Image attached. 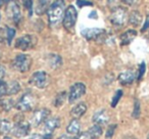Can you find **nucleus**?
<instances>
[{
	"mask_svg": "<svg viewBox=\"0 0 149 139\" xmlns=\"http://www.w3.org/2000/svg\"><path fill=\"white\" fill-rule=\"evenodd\" d=\"M60 126V119L57 117H52V118H48L47 120L44 122L43 126V137L45 139H51L52 134L57 128Z\"/></svg>",
	"mask_w": 149,
	"mask_h": 139,
	"instance_id": "obj_11",
	"label": "nucleus"
},
{
	"mask_svg": "<svg viewBox=\"0 0 149 139\" xmlns=\"http://www.w3.org/2000/svg\"><path fill=\"white\" fill-rule=\"evenodd\" d=\"M21 91V85L17 81H11L7 83V95H15Z\"/></svg>",
	"mask_w": 149,
	"mask_h": 139,
	"instance_id": "obj_26",
	"label": "nucleus"
},
{
	"mask_svg": "<svg viewBox=\"0 0 149 139\" xmlns=\"http://www.w3.org/2000/svg\"><path fill=\"white\" fill-rule=\"evenodd\" d=\"M36 43H37V39H36L35 36L26 34V35L21 36L15 40V47L17 49L22 50V51H27V50H30L35 47Z\"/></svg>",
	"mask_w": 149,
	"mask_h": 139,
	"instance_id": "obj_9",
	"label": "nucleus"
},
{
	"mask_svg": "<svg viewBox=\"0 0 149 139\" xmlns=\"http://www.w3.org/2000/svg\"><path fill=\"white\" fill-rule=\"evenodd\" d=\"M77 4L79 7H84V6H92L93 3L90 0H77Z\"/></svg>",
	"mask_w": 149,
	"mask_h": 139,
	"instance_id": "obj_36",
	"label": "nucleus"
},
{
	"mask_svg": "<svg viewBox=\"0 0 149 139\" xmlns=\"http://www.w3.org/2000/svg\"><path fill=\"white\" fill-rule=\"evenodd\" d=\"M5 95H7V83L0 80V98Z\"/></svg>",
	"mask_w": 149,
	"mask_h": 139,
	"instance_id": "obj_31",
	"label": "nucleus"
},
{
	"mask_svg": "<svg viewBox=\"0 0 149 139\" xmlns=\"http://www.w3.org/2000/svg\"><path fill=\"white\" fill-rule=\"evenodd\" d=\"M49 82L50 78L45 71H38L31 76L29 83L38 89H44L49 85Z\"/></svg>",
	"mask_w": 149,
	"mask_h": 139,
	"instance_id": "obj_8",
	"label": "nucleus"
},
{
	"mask_svg": "<svg viewBox=\"0 0 149 139\" xmlns=\"http://www.w3.org/2000/svg\"><path fill=\"white\" fill-rule=\"evenodd\" d=\"M50 4V0H37V3H36L35 11L38 15H42L44 13H47L48 8H49Z\"/></svg>",
	"mask_w": 149,
	"mask_h": 139,
	"instance_id": "obj_20",
	"label": "nucleus"
},
{
	"mask_svg": "<svg viewBox=\"0 0 149 139\" xmlns=\"http://www.w3.org/2000/svg\"><path fill=\"white\" fill-rule=\"evenodd\" d=\"M145 72H146V64L145 61H142L139 66V70H138V75H137V80L138 81H141L142 78L144 77Z\"/></svg>",
	"mask_w": 149,
	"mask_h": 139,
	"instance_id": "obj_30",
	"label": "nucleus"
},
{
	"mask_svg": "<svg viewBox=\"0 0 149 139\" xmlns=\"http://www.w3.org/2000/svg\"><path fill=\"white\" fill-rule=\"evenodd\" d=\"M86 93V85L82 82H77L70 86L68 94V99L70 103H74L79 100Z\"/></svg>",
	"mask_w": 149,
	"mask_h": 139,
	"instance_id": "obj_10",
	"label": "nucleus"
},
{
	"mask_svg": "<svg viewBox=\"0 0 149 139\" xmlns=\"http://www.w3.org/2000/svg\"><path fill=\"white\" fill-rule=\"evenodd\" d=\"M48 64L52 68H58L62 64V58L60 55L55 53H51L48 55Z\"/></svg>",
	"mask_w": 149,
	"mask_h": 139,
	"instance_id": "obj_22",
	"label": "nucleus"
},
{
	"mask_svg": "<svg viewBox=\"0 0 149 139\" xmlns=\"http://www.w3.org/2000/svg\"><path fill=\"white\" fill-rule=\"evenodd\" d=\"M88 132H89L91 139H98L101 137L102 133H103V130H102V127L100 126V125L94 124L92 127H90Z\"/></svg>",
	"mask_w": 149,
	"mask_h": 139,
	"instance_id": "obj_23",
	"label": "nucleus"
},
{
	"mask_svg": "<svg viewBox=\"0 0 149 139\" xmlns=\"http://www.w3.org/2000/svg\"><path fill=\"white\" fill-rule=\"evenodd\" d=\"M0 42H7V27L0 28Z\"/></svg>",
	"mask_w": 149,
	"mask_h": 139,
	"instance_id": "obj_34",
	"label": "nucleus"
},
{
	"mask_svg": "<svg viewBox=\"0 0 149 139\" xmlns=\"http://www.w3.org/2000/svg\"><path fill=\"white\" fill-rule=\"evenodd\" d=\"M86 112H87V104L85 102H80L70 110V114L72 119H80L86 114Z\"/></svg>",
	"mask_w": 149,
	"mask_h": 139,
	"instance_id": "obj_18",
	"label": "nucleus"
},
{
	"mask_svg": "<svg viewBox=\"0 0 149 139\" xmlns=\"http://www.w3.org/2000/svg\"><path fill=\"white\" fill-rule=\"evenodd\" d=\"M88 17H90V19H96L97 17V13H96V11H91V13H89V15Z\"/></svg>",
	"mask_w": 149,
	"mask_h": 139,
	"instance_id": "obj_41",
	"label": "nucleus"
},
{
	"mask_svg": "<svg viewBox=\"0 0 149 139\" xmlns=\"http://www.w3.org/2000/svg\"><path fill=\"white\" fill-rule=\"evenodd\" d=\"M141 115V104L138 99L134 100V106H133V112L132 117L134 119H139Z\"/></svg>",
	"mask_w": 149,
	"mask_h": 139,
	"instance_id": "obj_28",
	"label": "nucleus"
},
{
	"mask_svg": "<svg viewBox=\"0 0 149 139\" xmlns=\"http://www.w3.org/2000/svg\"><path fill=\"white\" fill-rule=\"evenodd\" d=\"M57 139H72V138L70 137V135H68V134H63V135H61L60 137H58Z\"/></svg>",
	"mask_w": 149,
	"mask_h": 139,
	"instance_id": "obj_42",
	"label": "nucleus"
},
{
	"mask_svg": "<svg viewBox=\"0 0 149 139\" xmlns=\"http://www.w3.org/2000/svg\"><path fill=\"white\" fill-rule=\"evenodd\" d=\"M72 139H91V137H90V134L88 131H83V132H80L77 135H74V137Z\"/></svg>",
	"mask_w": 149,
	"mask_h": 139,
	"instance_id": "obj_33",
	"label": "nucleus"
},
{
	"mask_svg": "<svg viewBox=\"0 0 149 139\" xmlns=\"http://www.w3.org/2000/svg\"><path fill=\"white\" fill-rule=\"evenodd\" d=\"M24 6L27 8V10L29 11V13L31 15L32 13V7H33V0H23Z\"/></svg>",
	"mask_w": 149,
	"mask_h": 139,
	"instance_id": "obj_37",
	"label": "nucleus"
},
{
	"mask_svg": "<svg viewBox=\"0 0 149 139\" xmlns=\"http://www.w3.org/2000/svg\"><path fill=\"white\" fill-rule=\"evenodd\" d=\"M32 62L33 60L29 54L19 53L13 57V61H11V66L13 70L19 72V73H27L31 68Z\"/></svg>",
	"mask_w": 149,
	"mask_h": 139,
	"instance_id": "obj_3",
	"label": "nucleus"
},
{
	"mask_svg": "<svg viewBox=\"0 0 149 139\" xmlns=\"http://www.w3.org/2000/svg\"><path fill=\"white\" fill-rule=\"evenodd\" d=\"M137 78L136 73L132 70H127V71H124L118 75V80L120 82V84L124 86L127 85H131L133 82L135 81V79Z\"/></svg>",
	"mask_w": 149,
	"mask_h": 139,
	"instance_id": "obj_14",
	"label": "nucleus"
},
{
	"mask_svg": "<svg viewBox=\"0 0 149 139\" xmlns=\"http://www.w3.org/2000/svg\"><path fill=\"white\" fill-rule=\"evenodd\" d=\"M128 22L131 26H133L134 28H137L139 26L142 25L143 22V15L140 13L139 10H132L129 13V17H128Z\"/></svg>",
	"mask_w": 149,
	"mask_h": 139,
	"instance_id": "obj_17",
	"label": "nucleus"
},
{
	"mask_svg": "<svg viewBox=\"0 0 149 139\" xmlns=\"http://www.w3.org/2000/svg\"><path fill=\"white\" fill-rule=\"evenodd\" d=\"M129 17V13L127 8L123 6H118L116 8L111 9V13H110V23L116 27H123L125 24L127 23Z\"/></svg>",
	"mask_w": 149,
	"mask_h": 139,
	"instance_id": "obj_5",
	"label": "nucleus"
},
{
	"mask_svg": "<svg viewBox=\"0 0 149 139\" xmlns=\"http://www.w3.org/2000/svg\"><path fill=\"white\" fill-rule=\"evenodd\" d=\"M128 139H137L136 137H134V136H131V137H129Z\"/></svg>",
	"mask_w": 149,
	"mask_h": 139,
	"instance_id": "obj_43",
	"label": "nucleus"
},
{
	"mask_svg": "<svg viewBox=\"0 0 149 139\" xmlns=\"http://www.w3.org/2000/svg\"><path fill=\"white\" fill-rule=\"evenodd\" d=\"M110 118H109V115H108L107 110H99L97 112H94L93 117H92V121H93L94 124H97V125H105L109 122Z\"/></svg>",
	"mask_w": 149,
	"mask_h": 139,
	"instance_id": "obj_15",
	"label": "nucleus"
},
{
	"mask_svg": "<svg viewBox=\"0 0 149 139\" xmlns=\"http://www.w3.org/2000/svg\"><path fill=\"white\" fill-rule=\"evenodd\" d=\"M5 77V68L4 66H0V80H3Z\"/></svg>",
	"mask_w": 149,
	"mask_h": 139,
	"instance_id": "obj_39",
	"label": "nucleus"
},
{
	"mask_svg": "<svg viewBox=\"0 0 149 139\" xmlns=\"http://www.w3.org/2000/svg\"><path fill=\"white\" fill-rule=\"evenodd\" d=\"M50 115V110L45 108H38V110H34L33 115H32V118H31V125L35 127L40 126L41 124H43L46 120L48 119Z\"/></svg>",
	"mask_w": 149,
	"mask_h": 139,
	"instance_id": "obj_13",
	"label": "nucleus"
},
{
	"mask_svg": "<svg viewBox=\"0 0 149 139\" xmlns=\"http://www.w3.org/2000/svg\"><path fill=\"white\" fill-rule=\"evenodd\" d=\"M141 2V0H123V3H125L128 6H136Z\"/></svg>",
	"mask_w": 149,
	"mask_h": 139,
	"instance_id": "obj_38",
	"label": "nucleus"
},
{
	"mask_svg": "<svg viewBox=\"0 0 149 139\" xmlns=\"http://www.w3.org/2000/svg\"><path fill=\"white\" fill-rule=\"evenodd\" d=\"M13 106H15V104L11 98H0V108L3 112H9Z\"/></svg>",
	"mask_w": 149,
	"mask_h": 139,
	"instance_id": "obj_25",
	"label": "nucleus"
},
{
	"mask_svg": "<svg viewBox=\"0 0 149 139\" xmlns=\"http://www.w3.org/2000/svg\"><path fill=\"white\" fill-rule=\"evenodd\" d=\"M15 36V30L13 29V28L7 27V44H8V45L11 44Z\"/></svg>",
	"mask_w": 149,
	"mask_h": 139,
	"instance_id": "obj_32",
	"label": "nucleus"
},
{
	"mask_svg": "<svg viewBox=\"0 0 149 139\" xmlns=\"http://www.w3.org/2000/svg\"><path fill=\"white\" fill-rule=\"evenodd\" d=\"M82 36L88 41H104L107 37V33L100 28H88L81 32Z\"/></svg>",
	"mask_w": 149,
	"mask_h": 139,
	"instance_id": "obj_7",
	"label": "nucleus"
},
{
	"mask_svg": "<svg viewBox=\"0 0 149 139\" xmlns=\"http://www.w3.org/2000/svg\"><path fill=\"white\" fill-rule=\"evenodd\" d=\"M36 104H37V97L35 96V94L32 93L31 91H27L17 100V102L15 103V108L23 112H31L32 110H34Z\"/></svg>",
	"mask_w": 149,
	"mask_h": 139,
	"instance_id": "obj_2",
	"label": "nucleus"
},
{
	"mask_svg": "<svg viewBox=\"0 0 149 139\" xmlns=\"http://www.w3.org/2000/svg\"><path fill=\"white\" fill-rule=\"evenodd\" d=\"M6 15L15 26H19L23 21V15H22V9L19 2L15 0H10L7 2L6 5Z\"/></svg>",
	"mask_w": 149,
	"mask_h": 139,
	"instance_id": "obj_4",
	"label": "nucleus"
},
{
	"mask_svg": "<svg viewBox=\"0 0 149 139\" xmlns=\"http://www.w3.org/2000/svg\"><path fill=\"white\" fill-rule=\"evenodd\" d=\"M123 95H124V92H123L122 89L116 90V93H114V95H113V97H112V99H111V102H110L111 108H116V106L118 105V103L120 102V100L122 99Z\"/></svg>",
	"mask_w": 149,
	"mask_h": 139,
	"instance_id": "obj_27",
	"label": "nucleus"
},
{
	"mask_svg": "<svg viewBox=\"0 0 149 139\" xmlns=\"http://www.w3.org/2000/svg\"><path fill=\"white\" fill-rule=\"evenodd\" d=\"M3 1H5V2L7 3V2H8V1H10V0H3Z\"/></svg>",
	"mask_w": 149,
	"mask_h": 139,
	"instance_id": "obj_45",
	"label": "nucleus"
},
{
	"mask_svg": "<svg viewBox=\"0 0 149 139\" xmlns=\"http://www.w3.org/2000/svg\"><path fill=\"white\" fill-rule=\"evenodd\" d=\"M2 1H3V0H0V5H1V2H2Z\"/></svg>",
	"mask_w": 149,
	"mask_h": 139,
	"instance_id": "obj_46",
	"label": "nucleus"
},
{
	"mask_svg": "<svg viewBox=\"0 0 149 139\" xmlns=\"http://www.w3.org/2000/svg\"><path fill=\"white\" fill-rule=\"evenodd\" d=\"M78 19V11L76 9V7L70 5L66 7L65 13H64L63 19H62V25L63 28L68 32H74V26L77 23Z\"/></svg>",
	"mask_w": 149,
	"mask_h": 139,
	"instance_id": "obj_6",
	"label": "nucleus"
},
{
	"mask_svg": "<svg viewBox=\"0 0 149 139\" xmlns=\"http://www.w3.org/2000/svg\"><path fill=\"white\" fill-rule=\"evenodd\" d=\"M3 139H11L10 137H8V136H4L3 137Z\"/></svg>",
	"mask_w": 149,
	"mask_h": 139,
	"instance_id": "obj_44",
	"label": "nucleus"
},
{
	"mask_svg": "<svg viewBox=\"0 0 149 139\" xmlns=\"http://www.w3.org/2000/svg\"><path fill=\"white\" fill-rule=\"evenodd\" d=\"M65 13V2L64 0H54L50 4L47 11L48 24L51 27H57L63 19Z\"/></svg>",
	"mask_w": 149,
	"mask_h": 139,
	"instance_id": "obj_1",
	"label": "nucleus"
},
{
	"mask_svg": "<svg viewBox=\"0 0 149 139\" xmlns=\"http://www.w3.org/2000/svg\"><path fill=\"white\" fill-rule=\"evenodd\" d=\"M80 132H81V123L79 119H72L66 127V133L72 136V135H77Z\"/></svg>",
	"mask_w": 149,
	"mask_h": 139,
	"instance_id": "obj_19",
	"label": "nucleus"
},
{
	"mask_svg": "<svg viewBox=\"0 0 149 139\" xmlns=\"http://www.w3.org/2000/svg\"><path fill=\"white\" fill-rule=\"evenodd\" d=\"M123 2V0H107V5L110 9H113L116 7L120 6V4Z\"/></svg>",
	"mask_w": 149,
	"mask_h": 139,
	"instance_id": "obj_35",
	"label": "nucleus"
},
{
	"mask_svg": "<svg viewBox=\"0 0 149 139\" xmlns=\"http://www.w3.org/2000/svg\"><path fill=\"white\" fill-rule=\"evenodd\" d=\"M137 37V31L135 29H129L120 35V45L126 46L133 42V40Z\"/></svg>",
	"mask_w": 149,
	"mask_h": 139,
	"instance_id": "obj_16",
	"label": "nucleus"
},
{
	"mask_svg": "<svg viewBox=\"0 0 149 139\" xmlns=\"http://www.w3.org/2000/svg\"><path fill=\"white\" fill-rule=\"evenodd\" d=\"M66 98H68V93L65 91H60L59 93L56 94L55 98H54L53 105L55 108H61L65 102Z\"/></svg>",
	"mask_w": 149,
	"mask_h": 139,
	"instance_id": "obj_24",
	"label": "nucleus"
},
{
	"mask_svg": "<svg viewBox=\"0 0 149 139\" xmlns=\"http://www.w3.org/2000/svg\"><path fill=\"white\" fill-rule=\"evenodd\" d=\"M13 126L8 120L6 119H2L0 120V135L3 136H7L9 133L13 132Z\"/></svg>",
	"mask_w": 149,
	"mask_h": 139,
	"instance_id": "obj_21",
	"label": "nucleus"
},
{
	"mask_svg": "<svg viewBox=\"0 0 149 139\" xmlns=\"http://www.w3.org/2000/svg\"><path fill=\"white\" fill-rule=\"evenodd\" d=\"M28 139H45L43 137V135H40V134H33L29 137Z\"/></svg>",
	"mask_w": 149,
	"mask_h": 139,
	"instance_id": "obj_40",
	"label": "nucleus"
},
{
	"mask_svg": "<svg viewBox=\"0 0 149 139\" xmlns=\"http://www.w3.org/2000/svg\"><path fill=\"white\" fill-rule=\"evenodd\" d=\"M118 128V125L116 124H111L107 127L106 129V132H105V138L106 139H111L113 137L114 133H116V130Z\"/></svg>",
	"mask_w": 149,
	"mask_h": 139,
	"instance_id": "obj_29",
	"label": "nucleus"
},
{
	"mask_svg": "<svg viewBox=\"0 0 149 139\" xmlns=\"http://www.w3.org/2000/svg\"><path fill=\"white\" fill-rule=\"evenodd\" d=\"M30 131H31V123L28 122V121H25L23 119V120L15 122L11 133L17 138H23V137H26L29 135Z\"/></svg>",
	"mask_w": 149,
	"mask_h": 139,
	"instance_id": "obj_12",
	"label": "nucleus"
}]
</instances>
